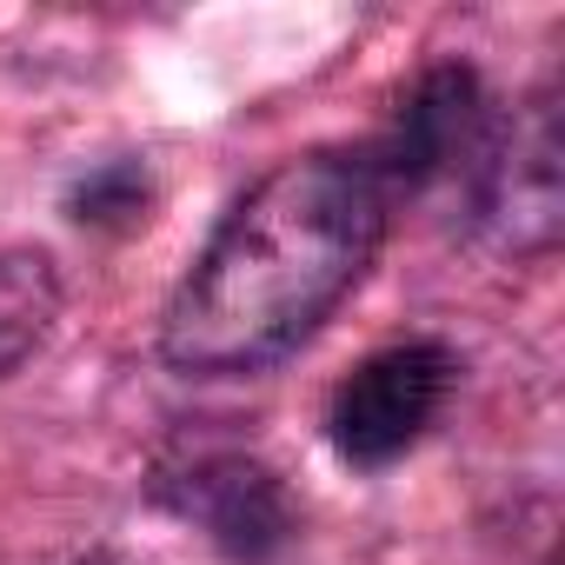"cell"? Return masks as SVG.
Instances as JSON below:
<instances>
[{"label": "cell", "mask_w": 565, "mask_h": 565, "mask_svg": "<svg viewBox=\"0 0 565 565\" xmlns=\"http://www.w3.org/2000/svg\"><path fill=\"white\" fill-rule=\"evenodd\" d=\"M373 147H307L259 173L160 313V360L186 380H246L294 360L366 279L393 226Z\"/></svg>", "instance_id": "obj_1"}, {"label": "cell", "mask_w": 565, "mask_h": 565, "mask_svg": "<svg viewBox=\"0 0 565 565\" xmlns=\"http://www.w3.org/2000/svg\"><path fill=\"white\" fill-rule=\"evenodd\" d=\"M499 140H505V120H499V100L486 94L479 67L439 61L399 94L386 134L366 147H373L393 200H419L433 186H466L479 200V186L499 160Z\"/></svg>", "instance_id": "obj_2"}, {"label": "cell", "mask_w": 565, "mask_h": 565, "mask_svg": "<svg viewBox=\"0 0 565 565\" xmlns=\"http://www.w3.org/2000/svg\"><path fill=\"white\" fill-rule=\"evenodd\" d=\"M147 499L193 525L226 565H279L300 539V505L266 459L239 446H200L180 459H160L147 479Z\"/></svg>", "instance_id": "obj_3"}, {"label": "cell", "mask_w": 565, "mask_h": 565, "mask_svg": "<svg viewBox=\"0 0 565 565\" xmlns=\"http://www.w3.org/2000/svg\"><path fill=\"white\" fill-rule=\"evenodd\" d=\"M459 386V353L446 340H393L366 353L327 399V446L353 472L399 466L446 413Z\"/></svg>", "instance_id": "obj_4"}, {"label": "cell", "mask_w": 565, "mask_h": 565, "mask_svg": "<svg viewBox=\"0 0 565 565\" xmlns=\"http://www.w3.org/2000/svg\"><path fill=\"white\" fill-rule=\"evenodd\" d=\"M61 320V273L41 246L0 253V380L21 373Z\"/></svg>", "instance_id": "obj_5"}, {"label": "cell", "mask_w": 565, "mask_h": 565, "mask_svg": "<svg viewBox=\"0 0 565 565\" xmlns=\"http://www.w3.org/2000/svg\"><path fill=\"white\" fill-rule=\"evenodd\" d=\"M153 206V173L147 160H100L67 186V220L87 233H134Z\"/></svg>", "instance_id": "obj_6"}, {"label": "cell", "mask_w": 565, "mask_h": 565, "mask_svg": "<svg viewBox=\"0 0 565 565\" xmlns=\"http://www.w3.org/2000/svg\"><path fill=\"white\" fill-rule=\"evenodd\" d=\"M94 565H100V558H94Z\"/></svg>", "instance_id": "obj_7"}]
</instances>
